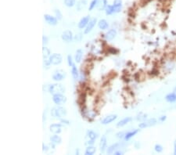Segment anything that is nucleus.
Wrapping results in <instances>:
<instances>
[{"instance_id":"1","label":"nucleus","mask_w":176,"mask_h":155,"mask_svg":"<svg viewBox=\"0 0 176 155\" xmlns=\"http://www.w3.org/2000/svg\"><path fill=\"white\" fill-rule=\"evenodd\" d=\"M67 110L66 109L62 107H53L51 110V115L53 117L56 118H63L66 117L67 115Z\"/></svg>"},{"instance_id":"2","label":"nucleus","mask_w":176,"mask_h":155,"mask_svg":"<svg viewBox=\"0 0 176 155\" xmlns=\"http://www.w3.org/2000/svg\"><path fill=\"white\" fill-rule=\"evenodd\" d=\"M49 92L53 95L56 93H63L65 92V87L61 84H53L49 86Z\"/></svg>"},{"instance_id":"3","label":"nucleus","mask_w":176,"mask_h":155,"mask_svg":"<svg viewBox=\"0 0 176 155\" xmlns=\"http://www.w3.org/2000/svg\"><path fill=\"white\" fill-rule=\"evenodd\" d=\"M53 100L56 105H62L67 102V97L64 95H63V93H56L53 95Z\"/></svg>"},{"instance_id":"4","label":"nucleus","mask_w":176,"mask_h":155,"mask_svg":"<svg viewBox=\"0 0 176 155\" xmlns=\"http://www.w3.org/2000/svg\"><path fill=\"white\" fill-rule=\"evenodd\" d=\"M66 72L63 70H56V71L54 72L53 74V79L56 81H62L63 79H65L66 77Z\"/></svg>"},{"instance_id":"5","label":"nucleus","mask_w":176,"mask_h":155,"mask_svg":"<svg viewBox=\"0 0 176 155\" xmlns=\"http://www.w3.org/2000/svg\"><path fill=\"white\" fill-rule=\"evenodd\" d=\"M49 58V60H50L51 63L52 64H53V65H59V64H60V63H62L63 57L60 53L52 54Z\"/></svg>"},{"instance_id":"6","label":"nucleus","mask_w":176,"mask_h":155,"mask_svg":"<svg viewBox=\"0 0 176 155\" xmlns=\"http://www.w3.org/2000/svg\"><path fill=\"white\" fill-rule=\"evenodd\" d=\"M157 124V120L155 118H150V119L141 122L138 125V128H145L147 127H151V126L155 125Z\"/></svg>"},{"instance_id":"7","label":"nucleus","mask_w":176,"mask_h":155,"mask_svg":"<svg viewBox=\"0 0 176 155\" xmlns=\"http://www.w3.org/2000/svg\"><path fill=\"white\" fill-rule=\"evenodd\" d=\"M62 39L66 43H70L73 40V34H72L71 31L70 30H66L62 33Z\"/></svg>"},{"instance_id":"8","label":"nucleus","mask_w":176,"mask_h":155,"mask_svg":"<svg viewBox=\"0 0 176 155\" xmlns=\"http://www.w3.org/2000/svg\"><path fill=\"white\" fill-rule=\"evenodd\" d=\"M44 19L49 25H53V26H55V25H57V23H58L57 18L55 17L51 16V15H49V14H45Z\"/></svg>"},{"instance_id":"9","label":"nucleus","mask_w":176,"mask_h":155,"mask_svg":"<svg viewBox=\"0 0 176 155\" xmlns=\"http://www.w3.org/2000/svg\"><path fill=\"white\" fill-rule=\"evenodd\" d=\"M49 130L53 134H59L62 132V125L61 124H52L49 126Z\"/></svg>"},{"instance_id":"10","label":"nucleus","mask_w":176,"mask_h":155,"mask_svg":"<svg viewBox=\"0 0 176 155\" xmlns=\"http://www.w3.org/2000/svg\"><path fill=\"white\" fill-rule=\"evenodd\" d=\"M96 22H97V20H96V18H92L91 20H89V24L86 26L85 29V32H84V34H89V32H92V30L93 29V27H95V25H96Z\"/></svg>"},{"instance_id":"11","label":"nucleus","mask_w":176,"mask_h":155,"mask_svg":"<svg viewBox=\"0 0 176 155\" xmlns=\"http://www.w3.org/2000/svg\"><path fill=\"white\" fill-rule=\"evenodd\" d=\"M118 118V115H108L107 117H105L102 121H101V123L103 124V125H108V124L111 123L114 121Z\"/></svg>"},{"instance_id":"12","label":"nucleus","mask_w":176,"mask_h":155,"mask_svg":"<svg viewBox=\"0 0 176 155\" xmlns=\"http://www.w3.org/2000/svg\"><path fill=\"white\" fill-rule=\"evenodd\" d=\"M82 116L88 118V119H93L96 116V113L94 110H83Z\"/></svg>"},{"instance_id":"13","label":"nucleus","mask_w":176,"mask_h":155,"mask_svg":"<svg viewBox=\"0 0 176 155\" xmlns=\"http://www.w3.org/2000/svg\"><path fill=\"white\" fill-rule=\"evenodd\" d=\"M117 35V31L115 29H110L105 34V38L107 41H112Z\"/></svg>"},{"instance_id":"14","label":"nucleus","mask_w":176,"mask_h":155,"mask_svg":"<svg viewBox=\"0 0 176 155\" xmlns=\"http://www.w3.org/2000/svg\"><path fill=\"white\" fill-rule=\"evenodd\" d=\"M107 139L106 135H103L100 139V148L101 153H104L106 150H107Z\"/></svg>"},{"instance_id":"15","label":"nucleus","mask_w":176,"mask_h":155,"mask_svg":"<svg viewBox=\"0 0 176 155\" xmlns=\"http://www.w3.org/2000/svg\"><path fill=\"white\" fill-rule=\"evenodd\" d=\"M89 20H90V17L89 16H86L85 17H83L82 20L79 21L78 23V27L80 28V29H83V28H85L86 27V26L89 24Z\"/></svg>"},{"instance_id":"16","label":"nucleus","mask_w":176,"mask_h":155,"mask_svg":"<svg viewBox=\"0 0 176 155\" xmlns=\"http://www.w3.org/2000/svg\"><path fill=\"white\" fill-rule=\"evenodd\" d=\"M88 2L86 0H80L77 2V5H76V7H77V9L78 11H82V9H84L85 7L87 6Z\"/></svg>"},{"instance_id":"17","label":"nucleus","mask_w":176,"mask_h":155,"mask_svg":"<svg viewBox=\"0 0 176 155\" xmlns=\"http://www.w3.org/2000/svg\"><path fill=\"white\" fill-rule=\"evenodd\" d=\"M165 100L168 103H175L176 102V93L175 92H171L165 97Z\"/></svg>"},{"instance_id":"18","label":"nucleus","mask_w":176,"mask_h":155,"mask_svg":"<svg viewBox=\"0 0 176 155\" xmlns=\"http://www.w3.org/2000/svg\"><path fill=\"white\" fill-rule=\"evenodd\" d=\"M107 6V0H98L97 6L96 7L98 8L99 10H105Z\"/></svg>"},{"instance_id":"19","label":"nucleus","mask_w":176,"mask_h":155,"mask_svg":"<svg viewBox=\"0 0 176 155\" xmlns=\"http://www.w3.org/2000/svg\"><path fill=\"white\" fill-rule=\"evenodd\" d=\"M139 132V129H135V130L133 131H131V132H128V133H127L126 134H125V139L126 140V141H128V140H129V139H132V137H134L137 134V133Z\"/></svg>"},{"instance_id":"20","label":"nucleus","mask_w":176,"mask_h":155,"mask_svg":"<svg viewBox=\"0 0 176 155\" xmlns=\"http://www.w3.org/2000/svg\"><path fill=\"white\" fill-rule=\"evenodd\" d=\"M132 118L131 117H127L125 118H123L122 120H120L118 124H117V126L118 127H123V126L126 125L128 123H129L130 121H132Z\"/></svg>"},{"instance_id":"21","label":"nucleus","mask_w":176,"mask_h":155,"mask_svg":"<svg viewBox=\"0 0 176 155\" xmlns=\"http://www.w3.org/2000/svg\"><path fill=\"white\" fill-rule=\"evenodd\" d=\"M98 27H100V29L101 30H106L109 27V25H108V23L106 20L104 19H102L98 22Z\"/></svg>"},{"instance_id":"22","label":"nucleus","mask_w":176,"mask_h":155,"mask_svg":"<svg viewBox=\"0 0 176 155\" xmlns=\"http://www.w3.org/2000/svg\"><path fill=\"white\" fill-rule=\"evenodd\" d=\"M50 141L52 142V143H56V144H60L62 142V139L60 136H59L57 134H55L54 136L50 137Z\"/></svg>"},{"instance_id":"23","label":"nucleus","mask_w":176,"mask_h":155,"mask_svg":"<svg viewBox=\"0 0 176 155\" xmlns=\"http://www.w3.org/2000/svg\"><path fill=\"white\" fill-rule=\"evenodd\" d=\"M82 56H83V52L82 50H78L76 51V54H75V62L77 63H81V61H82Z\"/></svg>"},{"instance_id":"24","label":"nucleus","mask_w":176,"mask_h":155,"mask_svg":"<svg viewBox=\"0 0 176 155\" xmlns=\"http://www.w3.org/2000/svg\"><path fill=\"white\" fill-rule=\"evenodd\" d=\"M71 74L72 76H73V79L74 80H78L79 79V73H78V71L77 69V67H76L74 64L72 66V69H71Z\"/></svg>"},{"instance_id":"25","label":"nucleus","mask_w":176,"mask_h":155,"mask_svg":"<svg viewBox=\"0 0 176 155\" xmlns=\"http://www.w3.org/2000/svg\"><path fill=\"white\" fill-rule=\"evenodd\" d=\"M87 136H88V137L89 138V139H92V140H96L99 136L98 133H96V132H94V131H92V130L88 131Z\"/></svg>"},{"instance_id":"26","label":"nucleus","mask_w":176,"mask_h":155,"mask_svg":"<svg viewBox=\"0 0 176 155\" xmlns=\"http://www.w3.org/2000/svg\"><path fill=\"white\" fill-rule=\"evenodd\" d=\"M96 147H94V146H88L87 148H86V150H85V154L86 155H93L94 154L96 153Z\"/></svg>"},{"instance_id":"27","label":"nucleus","mask_w":176,"mask_h":155,"mask_svg":"<svg viewBox=\"0 0 176 155\" xmlns=\"http://www.w3.org/2000/svg\"><path fill=\"white\" fill-rule=\"evenodd\" d=\"M118 145H119L118 143H114L113 144V145H111V146H110L107 149V153L109 154L114 153V151H116L117 148L118 147Z\"/></svg>"},{"instance_id":"28","label":"nucleus","mask_w":176,"mask_h":155,"mask_svg":"<svg viewBox=\"0 0 176 155\" xmlns=\"http://www.w3.org/2000/svg\"><path fill=\"white\" fill-rule=\"evenodd\" d=\"M106 14L107 15H111V14H114V9L113 5H107V8L105 9Z\"/></svg>"},{"instance_id":"29","label":"nucleus","mask_w":176,"mask_h":155,"mask_svg":"<svg viewBox=\"0 0 176 155\" xmlns=\"http://www.w3.org/2000/svg\"><path fill=\"white\" fill-rule=\"evenodd\" d=\"M43 58H48V57H49V56H51V55H50V50L47 47H45V46L43 48Z\"/></svg>"},{"instance_id":"30","label":"nucleus","mask_w":176,"mask_h":155,"mask_svg":"<svg viewBox=\"0 0 176 155\" xmlns=\"http://www.w3.org/2000/svg\"><path fill=\"white\" fill-rule=\"evenodd\" d=\"M75 4L76 0H64V5L67 7H73Z\"/></svg>"},{"instance_id":"31","label":"nucleus","mask_w":176,"mask_h":155,"mask_svg":"<svg viewBox=\"0 0 176 155\" xmlns=\"http://www.w3.org/2000/svg\"><path fill=\"white\" fill-rule=\"evenodd\" d=\"M154 150L157 153H161L164 151V148H163V146H161V144H156L155 146H154Z\"/></svg>"},{"instance_id":"32","label":"nucleus","mask_w":176,"mask_h":155,"mask_svg":"<svg viewBox=\"0 0 176 155\" xmlns=\"http://www.w3.org/2000/svg\"><path fill=\"white\" fill-rule=\"evenodd\" d=\"M97 2H98V0H92L91 3L89 4V10H92L94 8H96L97 6Z\"/></svg>"},{"instance_id":"33","label":"nucleus","mask_w":176,"mask_h":155,"mask_svg":"<svg viewBox=\"0 0 176 155\" xmlns=\"http://www.w3.org/2000/svg\"><path fill=\"white\" fill-rule=\"evenodd\" d=\"M146 116H147V115H145V114H140V115L137 116L136 119L138 120V121H144L146 119Z\"/></svg>"},{"instance_id":"34","label":"nucleus","mask_w":176,"mask_h":155,"mask_svg":"<svg viewBox=\"0 0 176 155\" xmlns=\"http://www.w3.org/2000/svg\"><path fill=\"white\" fill-rule=\"evenodd\" d=\"M55 15H56V17L57 18V20H62L63 15L62 14H61V12H60L59 9H55Z\"/></svg>"},{"instance_id":"35","label":"nucleus","mask_w":176,"mask_h":155,"mask_svg":"<svg viewBox=\"0 0 176 155\" xmlns=\"http://www.w3.org/2000/svg\"><path fill=\"white\" fill-rule=\"evenodd\" d=\"M67 62H68V65H69L70 67H72V66L74 65V61L71 55H68V56H67Z\"/></svg>"},{"instance_id":"36","label":"nucleus","mask_w":176,"mask_h":155,"mask_svg":"<svg viewBox=\"0 0 176 155\" xmlns=\"http://www.w3.org/2000/svg\"><path fill=\"white\" fill-rule=\"evenodd\" d=\"M116 136L118 139H123V138H125V133L124 132H120V133H117Z\"/></svg>"},{"instance_id":"37","label":"nucleus","mask_w":176,"mask_h":155,"mask_svg":"<svg viewBox=\"0 0 176 155\" xmlns=\"http://www.w3.org/2000/svg\"><path fill=\"white\" fill-rule=\"evenodd\" d=\"M82 34H78L76 35L75 37H74V40L77 41V42H80V41H82Z\"/></svg>"},{"instance_id":"38","label":"nucleus","mask_w":176,"mask_h":155,"mask_svg":"<svg viewBox=\"0 0 176 155\" xmlns=\"http://www.w3.org/2000/svg\"><path fill=\"white\" fill-rule=\"evenodd\" d=\"M43 45H46V44H48V38L47 37H45V36H43Z\"/></svg>"},{"instance_id":"39","label":"nucleus","mask_w":176,"mask_h":155,"mask_svg":"<svg viewBox=\"0 0 176 155\" xmlns=\"http://www.w3.org/2000/svg\"><path fill=\"white\" fill-rule=\"evenodd\" d=\"M166 119H167V116H165V115H163V116H161L159 118V121H161V122H164V121H166Z\"/></svg>"},{"instance_id":"40","label":"nucleus","mask_w":176,"mask_h":155,"mask_svg":"<svg viewBox=\"0 0 176 155\" xmlns=\"http://www.w3.org/2000/svg\"><path fill=\"white\" fill-rule=\"evenodd\" d=\"M114 5H122V0H114Z\"/></svg>"},{"instance_id":"41","label":"nucleus","mask_w":176,"mask_h":155,"mask_svg":"<svg viewBox=\"0 0 176 155\" xmlns=\"http://www.w3.org/2000/svg\"><path fill=\"white\" fill-rule=\"evenodd\" d=\"M85 74H84V72H81V74H80V79H81V81H82L85 80Z\"/></svg>"},{"instance_id":"42","label":"nucleus","mask_w":176,"mask_h":155,"mask_svg":"<svg viewBox=\"0 0 176 155\" xmlns=\"http://www.w3.org/2000/svg\"><path fill=\"white\" fill-rule=\"evenodd\" d=\"M60 121H61V122H62V123L66 124V125H69L70 124L69 121H67V120H66V119H63V118H61V119H60Z\"/></svg>"},{"instance_id":"43","label":"nucleus","mask_w":176,"mask_h":155,"mask_svg":"<svg viewBox=\"0 0 176 155\" xmlns=\"http://www.w3.org/2000/svg\"><path fill=\"white\" fill-rule=\"evenodd\" d=\"M43 151H48V150H49V147H48V146H45L44 143L43 144Z\"/></svg>"},{"instance_id":"44","label":"nucleus","mask_w":176,"mask_h":155,"mask_svg":"<svg viewBox=\"0 0 176 155\" xmlns=\"http://www.w3.org/2000/svg\"><path fill=\"white\" fill-rule=\"evenodd\" d=\"M174 154L176 155V139L174 142Z\"/></svg>"},{"instance_id":"45","label":"nucleus","mask_w":176,"mask_h":155,"mask_svg":"<svg viewBox=\"0 0 176 155\" xmlns=\"http://www.w3.org/2000/svg\"><path fill=\"white\" fill-rule=\"evenodd\" d=\"M94 141H95V140H92V139H90V141L88 142V143H89V146H90V145H93V144H94Z\"/></svg>"},{"instance_id":"46","label":"nucleus","mask_w":176,"mask_h":155,"mask_svg":"<svg viewBox=\"0 0 176 155\" xmlns=\"http://www.w3.org/2000/svg\"><path fill=\"white\" fill-rule=\"evenodd\" d=\"M114 154L116 155H121L123 154L122 151H116V152H114Z\"/></svg>"}]
</instances>
